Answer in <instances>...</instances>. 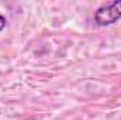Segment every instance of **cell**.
<instances>
[{
	"label": "cell",
	"instance_id": "1",
	"mask_svg": "<svg viewBox=\"0 0 121 120\" xmlns=\"http://www.w3.org/2000/svg\"><path fill=\"white\" fill-rule=\"evenodd\" d=\"M121 18V0L103 3L94 13V21L97 26H110Z\"/></svg>",
	"mask_w": 121,
	"mask_h": 120
},
{
	"label": "cell",
	"instance_id": "2",
	"mask_svg": "<svg viewBox=\"0 0 121 120\" xmlns=\"http://www.w3.org/2000/svg\"><path fill=\"white\" fill-rule=\"evenodd\" d=\"M4 27H6V18H4V16L0 14V31L3 30Z\"/></svg>",
	"mask_w": 121,
	"mask_h": 120
}]
</instances>
